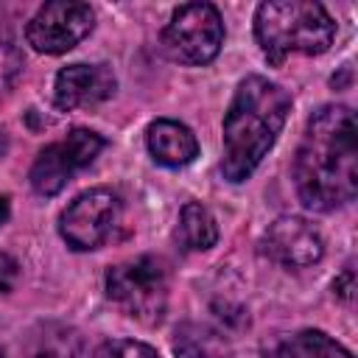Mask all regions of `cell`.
I'll list each match as a JSON object with an SVG mask.
<instances>
[{"label": "cell", "mask_w": 358, "mask_h": 358, "mask_svg": "<svg viewBox=\"0 0 358 358\" xmlns=\"http://www.w3.org/2000/svg\"><path fill=\"white\" fill-rule=\"evenodd\" d=\"M299 201L313 213H333L358 193V126L344 103H327L308 117L294 157Z\"/></svg>", "instance_id": "obj_1"}, {"label": "cell", "mask_w": 358, "mask_h": 358, "mask_svg": "<svg viewBox=\"0 0 358 358\" xmlns=\"http://www.w3.org/2000/svg\"><path fill=\"white\" fill-rule=\"evenodd\" d=\"M123 201L109 187H92L76 196L59 215V235L76 252L98 249L120 224Z\"/></svg>", "instance_id": "obj_7"}, {"label": "cell", "mask_w": 358, "mask_h": 358, "mask_svg": "<svg viewBox=\"0 0 358 358\" xmlns=\"http://www.w3.org/2000/svg\"><path fill=\"white\" fill-rule=\"evenodd\" d=\"M173 350L182 358H215L221 344H218V338L213 333L201 330L199 324H185L182 330H176Z\"/></svg>", "instance_id": "obj_15"}, {"label": "cell", "mask_w": 358, "mask_h": 358, "mask_svg": "<svg viewBox=\"0 0 358 358\" xmlns=\"http://www.w3.org/2000/svg\"><path fill=\"white\" fill-rule=\"evenodd\" d=\"M17 280H20V263L11 255L0 252V296L11 294L14 285H17Z\"/></svg>", "instance_id": "obj_18"}, {"label": "cell", "mask_w": 358, "mask_h": 358, "mask_svg": "<svg viewBox=\"0 0 358 358\" xmlns=\"http://www.w3.org/2000/svg\"><path fill=\"white\" fill-rule=\"evenodd\" d=\"M333 17L322 3L313 0H268L255 11V39L274 67H280L294 53H324L333 45Z\"/></svg>", "instance_id": "obj_3"}, {"label": "cell", "mask_w": 358, "mask_h": 358, "mask_svg": "<svg viewBox=\"0 0 358 358\" xmlns=\"http://www.w3.org/2000/svg\"><path fill=\"white\" fill-rule=\"evenodd\" d=\"M224 45V20L213 3L179 6L162 28V48L179 64H207Z\"/></svg>", "instance_id": "obj_5"}, {"label": "cell", "mask_w": 358, "mask_h": 358, "mask_svg": "<svg viewBox=\"0 0 358 358\" xmlns=\"http://www.w3.org/2000/svg\"><path fill=\"white\" fill-rule=\"evenodd\" d=\"M106 140L92 129H70L64 140L45 145L31 165V187L39 196H56L84 168L95 162Z\"/></svg>", "instance_id": "obj_6"}, {"label": "cell", "mask_w": 358, "mask_h": 358, "mask_svg": "<svg viewBox=\"0 0 358 358\" xmlns=\"http://www.w3.org/2000/svg\"><path fill=\"white\" fill-rule=\"evenodd\" d=\"M288 112L291 95L280 84L263 76H246L238 84L224 115V179L243 182L255 173L282 131Z\"/></svg>", "instance_id": "obj_2"}, {"label": "cell", "mask_w": 358, "mask_h": 358, "mask_svg": "<svg viewBox=\"0 0 358 358\" xmlns=\"http://www.w3.org/2000/svg\"><path fill=\"white\" fill-rule=\"evenodd\" d=\"M95 25V11L90 3L78 0H50L39 6V11L25 25V39L39 53H67L84 36H90Z\"/></svg>", "instance_id": "obj_8"}, {"label": "cell", "mask_w": 358, "mask_h": 358, "mask_svg": "<svg viewBox=\"0 0 358 358\" xmlns=\"http://www.w3.org/2000/svg\"><path fill=\"white\" fill-rule=\"evenodd\" d=\"M11 215V204H8V196H0V227L8 221Z\"/></svg>", "instance_id": "obj_20"}, {"label": "cell", "mask_w": 358, "mask_h": 358, "mask_svg": "<svg viewBox=\"0 0 358 358\" xmlns=\"http://www.w3.org/2000/svg\"><path fill=\"white\" fill-rule=\"evenodd\" d=\"M106 296L129 319L140 324H159L168 308V268L159 257L140 255L106 268Z\"/></svg>", "instance_id": "obj_4"}, {"label": "cell", "mask_w": 358, "mask_h": 358, "mask_svg": "<svg viewBox=\"0 0 358 358\" xmlns=\"http://www.w3.org/2000/svg\"><path fill=\"white\" fill-rule=\"evenodd\" d=\"M176 241L185 252H207V249L215 246L218 224L201 201H185V207L179 210Z\"/></svg>", "instance_id": "obj_14"}, {"label": "cell", "mask_w": 358, "mask_h": 358, "mask_svg": "<svg viewBox=\"0 0 358 358\" xmlns=\"http://www.w3.org/2000/svg\"><path fill=\"white\" fill-rule=\"evenodd\" d=\"M115 87H117V78H115L109 64L76 62V64H67L56 73L53 101L64 112L84 109V106H95V103H103L106 98H112Z\"/></svg>", "instance_id": "obj_10"}, {"label": "cell", "mask_w": 358, "mask_h": 358, "mask_svg": "<svg viewBox=\"0 0 358 358\" xmlns=\"http://www.w3.org/2000/svg\"><path fill=\"white\" fill-rule=\"evenodd\" d=\"M263 252L285 268H308L322 260L324 241L302 215H280L263 235Z\"/></svg>", "instance_id": "obj_9"}, {"label": "cell", "mask_w": 358, "mask_h": 358, "mask_svg": "<svg viewBox=\"0 0 358 358\" xmlns=\"http://www.w3.org/2000/svg\"><path fill=\"white\" fill-rule=\"evenodd\" d=\"M333 291H336V296H341L344 302H352V296H355V268H352V263L344 266V271L336 277Z\"/></svg>", "instance_id": "obj_19"}, {"label": "cell", "mask_w": 358, "mask_h": 358, "mask_svg": "<svg viewBox=\"0 0 358 358\" xmlns=\"http://www.w3.org/2000/svg\"><path fill=\"white\" fill-rule=\"evenodd\" d=\"M145 145L154 162L165 168H182L199 157L196 134L185 123L171 120V117H159L145 129Z\"/></svg>", "instance_id": "obj_11"}, {"label": "cell", "mask_w": 358, "mask_h": 358, "mask_svg": "<svg viewBox=\"0 0 358 358\" xmlns=\"http://www.w3.org/2000/svg\"><path fill=\"white\" fill-rule=\"evenodd\" d=\"M266 358H355V355L322 330H296L280 338Z\"/></svg>", "instance_id": "obj_13"}, {"label": "cell", "mask_w": 358, "mask_h": 358, "mask_svg": "<svg viewBox=\"0 0 358 358\" xmlns=\"http://www.w3.org/2000/svg\"><path fill=\"white\" fill-rule=\"evenodd\" d=\"M0 358H6V350H3V344H0Z\"/></svg>", "instance_id": "obj_21"}, {"label": "cell", "mask_w": 358, "mask_h": 358, "mask_svg": "<svg viewBox=\"0 0 358 358\" xmlns=\"http://www.w3.org/2000/svg\"><path fill=\"white\" fill-rule=\"evenodd\" d=\"M90 358H159V352H157L151 344H145V341H134V338H109V341L98 344Z\"/></svg>", "instance_id": "obj_17"}, {"label": "cell", "mask_w": 358, "mask_h": 358, "mask_svg": "<svg viewBox=\"0 0 358 358\" xmlns=\"http://www.w3.org/2000/svg\"><path fill=\"white\" fill-rule=\"evenodd\" d=\"M25 358H87L84 338L62 322H42L25 338Z\"/></svg>", "instance_id": "obj_12"}, {"label": "cell", "mask_w": 358, "mask_h": 358, "mask_svg": "<svg viewBox=\"0 0 358 358\" xmlns=\"http://www.w3.org/2000/svg\"><path fill=\"white\" fill-rule=\"evenodd\" d=\"M22 67H25V59L17 45V36L0 22V95L11 92V87L22 76Z\"/></svg>", "instance_id": "obj_16"}]
</instances>
